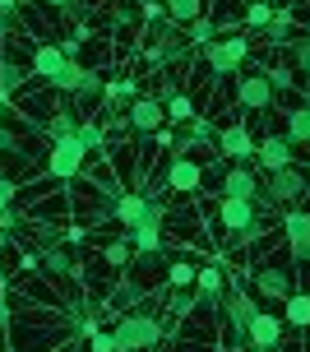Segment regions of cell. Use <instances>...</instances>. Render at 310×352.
I'll list each match as a JSON object with an SVG mask.
<instances>
[{
	"label": "cell",
	"instance_id": "obj_1",
	"mask_svg": "<svg viewBox=\"0 0 310 352\" xmlns=\"http://www.w3.org/2000/svg\"><path fill=\"white\" fill-rule=\"evenodd\" d=\"M213 311H218V320L227 324V343H232L227 352H245L250 348V343H245V329H250V320H255V311H259L255 297H250V287H232V292H223Z\"/></svg>",
	"mask_w": 310,
	"mask_h": 352
},
{
	"label": "cell",
	"instance_id": "obj_5",
	"mask_svg": "<svg viewBox=\"0 0 310 352\" xmlns=\"http://www.w3.org/2000/svg\"><path fill=\"white\" fill-rule=\"evenodd\" d=\"M245 56H250V37L245 33H227V37H213L204 47V60H208V70L218 74H236L245 65Z\"/></svg>",
	"mask_w": 310,
	"mask_h": 352
},
{
	"label": "cell",
	"instance_id": "obj_4",
	"mask_svg": "<svg viewBox=\"0 0 310 352\" xmlns=\"http://www.w3.org/2000/svg\"><path fill=\"white\" fill-rule=\"evenodd\" d=\"M84 167H88V148L74 140V135H69V140H56L52 148H47V176L60 181V186H69L74 176H84Z\"/></svg>",
	"mask_w": 310,
	"mask_h": 352
},
{
	"label": "cell",
	"instance_id": "obj_36",
	"mask_svg": "<svg viewBox=\"0 0 310 352\" xmlns=\"http://www.w3.org/2000/svg\"><path fill=\"white\" fill-rule=\"evenodd\" d=\"M102 260H107V264H116V269H125V264L135 260V246H130V241L121 236V241H111V246H102Z\"/></svg>",
	"mask_w": 310,
	"mask_h": 352
},
{
	"label": "cell",
	"instance_id": "obj_7",
	"mask_svg": "<svg viewBox=\"0 0 310 352\" xmlns=\"http://www.w3.org/2000/svg\"><path fill=\"white\" fill-rule=\"evenodd\" d=\"M125 121H130V135H135V140H148V135H157V130H162L167 107L157 102L153 93H139L135 102L125 107Z\"/></svg>",
	"mask_w": 310,
	"mask_h": 352
},
{
	"label": "cell",
	"instance_id": "obj_22",
	"mask_svg": "<svg viewBox=\"0 0 310 352\" xmlns=\"http://www.w3.org/2000/svg\"><path fill=\"white\" fill-rule=\"evenodd\" d=\"M213 135H218L213 116H195V121H186V140H172V144H176V153H190V148H204V144H213Z\"/></svg>",
	"mask_w": 310,
	"mask_h": 352
},
{
	"label": "cell",
	"instance_id": "obj_29",
	"mask_svg": "<svg viewBox=\"0 0 310 352\" xmlns=\"http://www.w3.org/2000/svg\"><path fill=\"white\" fill-rule=\"evenodd\" d=\"M74 140L84 144L88 153H102V148H107V125H98V121H79Z\"/></svg>",
	"mask_w": 310,
	"mask_h": 352
},
{
	"label": "cell",
	"instance_id": "obj_9",
	"mask_svg": "<svg viewBox=\"0 0 310 352\" xmlns=\"http://www.w3.org/2000/svg\"><path fill=\"white\" fill-rule=\"evenodd\" d=\"M255 162H259V172H283V167L296 162V144L287 140V135H259Z\"/></svg>",
	"mask_w": 310,
	"mask_h": 352
},
{
	"label": "cell",
	"instance_id": "obj_24",
	"mask_svg": "<svg viewBox=\"0 0 310 352\" xmlns=\"http://www.w3.org/2000/svg\"><path fill=\"white\" fill-rule=\"evenodd\" d=\"M74 130H79V116H74L69 107H56L52 116L42 121V135H47V140H52V144H56V140H69Z\"/></svg>",
	"mask_w": 310,
	"mask_h": 352
},
{
	"label": "cell",
	"instance_id": "obj_20",
	"mask_svg": "<svg viewBox=\"0 0 310 352\" xmlns=\"http://www.w3.org/2000/svg\"><path fill=\"white\" fill-rule=\"evenodd\" d=\"M148 292H153V287H144V283H121V287H111V292H107V311H135V306H144V301H148Z\"/></svg>",
	"mask_w": 310,
	"mask_h": 352
},
{
	"label": "cell",
	"instance_id": "obj_40",
	"mask_svg": "<svg viewBox=\"0 0 310 352\" xmlns=\"http://www.w3.org/2000/svg\"><path fill=\"white\" fill-rule=\"evenodd\" d=\"M5 250H10V232L0 228V260H5Z\"/></svg>",
	"mask_w": 310,
	"mask_h": 352
},
{
	"label": "cell",
	"instance_id": "obj_32",
	"mask_svg": "<svg viewBox=\"0 0 310 352\" xmlns=\"http://www.w3.org/2000/svg\"><path fill=\"white\" fill-rule=\"evenodd\" d=\"M88 176H93V186H98L102 195H111V199L121 195V176H116V167H111V162H98Z\"/></svg>",
	"mask_w": 310,
	"mask_h": 352
},
{
	"label": "cell",
	"instance_id": "obj_37",
	"mask_svg": "<svg viewBox=\"0 0 310 352\" xmlns=\"http://www.w3.org/2000/svg\"><path fill=\"white\" fill-rule=\"evenodd\" d=\"M167 287H195V269L186 260H172L167 264Z\"/></svg>",
	"mask_w": 310,
	"mask_h": 352
},
{
	"label": "cell",
	"instance_id": "obj_26",
	"mask_svg": "<svg viewBox=\"0 0 310 352\" xmlns=\"http://www.w3.org/2000/svg\"><path fill=\"white\" fill-rule=\"evenodd\" d=\"M283 324H292L296 334L310 329V292H292V297L283 301Z\"/></svg>",
	"mask_w": 310,
	"mask_h": 352
},
{
	"label": "cell",
	"instance_id": "obj_10",
	"mask_svg": "<svg viewBox=\"0 0 310 352\" xmlns=\"http://www.w3.org/2000/svg\"><path fill=\"white\" fill-rule=\"evenodd\" d=\"M283 241H287V255L306 264L310 260V209H287L283 213Z\"/></svg>",
	"mask_w": 310,
	"mask_h": 352
},
{
	"label": "cell",
	"instance_id": "obj_42",
	"mask_svg": "<svg viewBox=\"0 0 310 352\" xmlns=\"http://www.w3.org/2000/svg\"><path fill=\"white\" fill-rule=\"evenodd\" d=\"M306 181H310V167H306Z\"/></svg>",
	"mask_w": 310,
	"mask_h": 352
},
{
	"label": "cell",
	"instance_id": "obj_39",
	"mask_svg": "<svg viewBox=\"0 0 310 352\" xmlns=\"http://www.w3.org/2000/svg\"><path fill=\"white\" fill-rule=\"evenodd\" d=\"M93 352H116V343H111V334H102V329H98V334H93Z\"/></svg>",
	"mask_w": 310,
	"mask_h": 352
},
{
	"label": "cell",
	"instance_id": "obj_17",
	"mask_svg": "<svg viewBox=\"0 0 310 352\" xmlns=\"http://www.w3.org/2000/svg\"><path fill=\"white\" fill-rule=\"evenodd\" d=\"M148 204H153L148 195H139V190H121L116 199H111V204H107V213H111V218H116L121 228H135L139 218L148 213Z\"/></svg>",
	"mask_w": 310,
	"mask_h": 352
},
{
	"label": "cell",
	"instance_id": "obj_25",
	"mask_svg": "<svg viewBox=\"0 0 310 352\" xmlns=\"http://www.w3.org/2000/svg\"><path fill=\"white\" fill-rule=\"evenodd\" d=\"M162 98H167V121H172V125L195 121V102H190V98H186L176 84H162Z\"/></svg>",
	"mask_w": 310,
	"mask_h": 352
},
{
	"label": "cell",
	"instance_id": "obj_8",
	"mask_svg": "<svg viewBox=\"0 0 310 352\" xmlns=\"http://www.w3.org/2000/svg\"><path fill=\"white\" fill-rule=\"evenodd\" d=\"M255 130L250 125H227V130H218L213 135V148H218V158H232V162H255Z\"/></svg>",
	"mask_w": 310,
	"mask_h": 352
},
{
	"label": "cell",
	"instance_id": "obj_38",
	"mask_svg": "<svg viewBox=\"0 0 310 352\" xmlns=\"http://www.w3.org/2000/svg\"><path fill=\"white\" fill-rule=\"evenodd\" d=\"M14 195H19V186L10 181V176H0V213H10V209H14Z\"/></svg>",
	"mask_w": 310,
	"mask_h": 352
},
{
	"label": "cell",
	"instance_id": "obj_33",
	"mask_svg": "<svg viewBox=\"0 0 310 352\" xmlns=\"http://www.w3.org/2000/svg\"><path fill=\"white\" fill-rule=\"evenodd\" d=\"M287 65H292L296 74H306V79H310V37H296L292 47H287Z\"/></svg>",
	"mask_w": 310,
	"mask_h": 352
},
{
	"label": "cell",
	"instance_id": "obj_6",
	"mask_svg": "<svg viewBox=\"0 0 310 352\" xmlns=\"http://www.w3.org/2000/svg\"><path fill=\"white\" fill-rule=\"evenodd\" d=\"M208 218H213V232H223V236H227V232H245L259 218V209H255V199H232V195H218Z\"/></svg>",
	"mask_w": 310,
	"mask_h": 352
},
{
	"label": "cell",
	"instance_id": "obj_13",
	"mask_svg": "<svg viewBox=\"0 0 310 352\" xmlns=\"http://www.w3.org/2000/svg\"><path fill=\"white\" fill-rule=\"evenodd\" d=\"M65 65H69V56L60 52V42H37V47H33V60H28V74H33L37 84H52Z\"/></svg>",
	"mask_w": 310,
	"mask_h": 352
},
{
	"label": "cell",
	"instance_id": "obj_28",
	"mask_svg": "<svg viewBox=\"0 0 310 352\" xmlns=\"http://www.w3.org/2000/svg\"><path fill=\"white\" fill-rule=\"evenodd\" d=\"M28 79H33V74H28V65H23L19 56H5V60H0V88H5V93H19Z\"/></svg>",
	"mask_w": 310,
	"mask_h": 352
},
{
	"label": "cell",
	"instance_id": "obj_21",
	"mask_svg": "<svg viewBox=\"0 0 310 352\" xmlns=\"http://www.w3.org/2000/svg\"><path fill=\"white\" fill-rule=\"evenodd\" d=\"M259 33H264V42H269V47H292V42H296V19H292V10H274V19H269Z\"/></svg>",
	"mask_w": 310,
	"mask_h": 352
},
{
	"label": "cell",
	"instance_id": "obj_30",
	"mask_svg": "<svg viewBox=\"0 0 310 352\" xmlns=\"http://www.w3.org/2000/svg\"><path fill=\"white\" fill-rule=\"evenodd\" d=\"M264 79H269L274 93H292V88H296V70H292V65H283V60L264 65Z\"/></svg>",
	"mask_w": 310,
	"mask_h": 352
},
{
	"label": "cell",
	"instance_id": "obj_14",
	"mask_svg": "<svg viewBox=\"0 0 310 352\" xmlns=\"http://www.w3.org/2000/svg\"><path fill=\"white\" fill-rule=\"evenodd\" d=\"M37 269H42L47 278H56V283H69L74 274H79V260H74V250H69V246H60V241H56V246H42V250H37Z\"/></svg>",
	"mask_w": 310,
	"mask_h": 352
},
{
	"label": "cell",
	"instance_id": "obj_18",
	"mask_svg": "<svg viewBox=\"0 0 310 352\" xmlns=\"http://www.w3.org/2000/svg\"><path fill=\"white\" fill-rule=\"evenodd\" d=\"M223 287H227V283H223V260H213L208 269H199V274H195V301H199V306H208V311L218 306Z\"/></svg>",
	"mask_w": 310,
	"mask_h": 352
},
{
	"label": "cell",
	"instance_id": "obj_11",
	"mask_svg": "<svg viewBox=\"0 0 310 352\" xmlns=\"http://www.w3.org/2000/svg\"><path fill=\"white\" fill-rule=\"evenodd\" d=\"M250 287L269 301H287L292 297V274L278 269V264H255V269H250Z\"/></svg>",
	"mask_w": 310,
	"mask_h": 352
},
{
	"label": "cell",
	"instance_id": "obj_43",
	"mask_svg": "<svg viewBox=\"0 0 310 352\" xmlns=\"http://www.w3.org/2000/svg\"><path fill=\"white\" fill-rule=\"evenodd\" d=\"M0 28H5V23H0Z\"/></svg>",
	"mask_w": 310,
	"mask_h": 352
},
{
	"label": "cell",
	"instance_id": "obj_34",
	"mask_svg": "<svg viewBox=\"0 0 310 352\" xmlns=\"http://www.w3.org/2000/svg\"><path fill=\"white\" fill-rule=\"evenodd\" d=\"M269 19H274V5H269V0H250L245 14H241V28H264Z\"/></svg>",
	"mask_w": 310,
	"mask_h": 352
},
{
	"label": "cell",
	"instance_id": "obj_19",
	"mask_svg": "<svg viewBox=\"0 0 310 352\" xmlns=\"http://www.w3.org/2000/svg\"><path fill=\"white\" fill-rule=\"evenodd\" d=\"M223 195H232V199H255L259 195V172H250V167H227L223 172Z\"/></svg>",
	"mask_w": 310,
	"mask_h": 352
},
{
	"label": "cell",
	"instance_id": "obj_31",
	"mask_svg": "<svg viewBox=\"0 0 310 352\" xmlns=\"http://www.w3.org/2000/svg\"><path fill=\"white\" fill-rule=\"evenodd\" d=\"M162 10H167L172 23H195V19L204 14V0H167Z\"/></svg>",
	"mask_w": 310,
	"mask_h": 352
},
{
	"label": "cell",
	"instance_id": "obj_12",
	"mask_svg": "<svg viewBox=\"0 0 310 352\" xmlns=\"http://www.w3.org/2000/svg\"><path fill=\"white\" fill-rule=\"evenodd\" d=\"M274 102H278V93L269 88L264 70H259V74H241V79H236V107H245V111H269Z\"/></svg>",
	"mask_w": 310,
	"mask_h": 352
},
{
	"label": "cell",
	"instance_id": "obj_2",
	"mask_svg": "<svg viewBox=\"0 0 310 352\" xmlns=\"http://www.w3.org/2000/svg\"><path fill=\"white\" fill-rule=\"evenodd\" d=\"M157 338H162V320L144 316V311H125V316L116 320V329H111L116 352H148Z\"/></svg>",
	"mask_w": 310,
	"mask_h": 352
},
{
	"label": "cell",
	"instance_id": "obj_16",
	"mask_svg": "<svg viewBox=\"0 0 310 352\" xmlns=\"http://www.w3.org/2000/svg\"><path fill=\"white\" fill-rule=\"evenodd\" d=\"M167 186H172L176 195H195L199 186H204V167H199V162H190L186 153H176V158L167 162Z\"/></svg>",
	"mask_w": 310,
	"mask_h": 352
},
{
	"label": "cell",
	"instance_id": "obj_27",
	"mask_svg": "<svg viewBox=\"0 0 310 352\" xmlns=\"http://www.w3.org/2000/svg\"><path fill=\"white\" fill-rule=\"evenodd\" d=\"M287 140L301 148V144H310V102H296L292 111H287V130H283Z\"/></svg>",
	"mask_w": 310,
	"mask_h": 352
},
{
	"label": "cell",
	"instance_id": "obj_23",
	"mask_svg": "<svg viewBox=\"0 0 310 352\" xmlns=\"http://www.w3.org/2000/svg\"><path fill=\"white\" fill-rule=\"evenodd\" d=\"M135 98H139V84H135V79H111V84L102 88V107H107V111H125Z\"/></svg>",
	"mask_w": 310,
	"mask_h": 352
},
{
	"label": "cell",
	"instance_id": "obj_3",
	"mask_svg": "<svg viewBox=\"0 0 310 352\" xmlns=\"http://www.w3.org/2000/svg\"><path fill=\"white\" fill-rule=\"evenodd\" d=\"M259 199H269L274 209H301V204L310 199L306 172H296V162L283 167V172H264V190H259Z\"/></svg>",
	"mask_w": 310,
	"mask_h": 352
},
{
	"label": "cell",
	"instance_id": "obj_41",
	"mask_svg": "<svg viewBox=\"0 0 310 352\" xmlns=\"http://www.w3.org/2000/svg\"><path fill=\"white\" fill-rule=\"evenodd\" d=\"M42 5H52V10H69L74 0H42Z\"/></svg>",
	"mask_w": 310,
	"mask_h": 352
},
{
	"label": "cell",
	"instance_id": "obj_15",
	"mask_svg": "<svg viewBox=\"0 0 310 352\" xmlns=\"http://www.w3.org/2000/svg\"><path fill=\"white\" fill-rule=\"evenodd\" d=\"M283 329H287V324H283L278 316H269V311H255L250 329H245V343H250L255 352H269V348H278V343H283Z\"/></svg>",
	"mask_w": 310,
	"mask_h": 352
},
{
	"label": "cell",
	"instance_id": "obj_35",
	"mask_svg": "<svg viewBox=\"0 0 310 352\" xmlns=\"http://www.w3.org/2000/svg\"><path fill=\"white\" fill-rule=\"evenodd\" d=\"M190 28V42H195V47H208V42H213V37H218V23H213V19H195V23H186Z\"/></svg>",
	"mask_w": 310,
	"mask_h": 352
}]
</instances>
